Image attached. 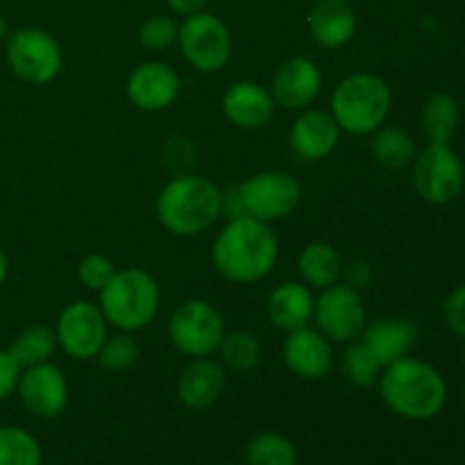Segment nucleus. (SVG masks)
<instances>
[{"label": "nucleus", "instance_id": "27", "mask_svg": "<svg viewBox=\"0 0 465 465\" xmlns=\"http://www.w3.org/2000/svg\"><path fill=\"white\" fill-rule=\"evenodd\" d=\"M218 361L232 372H250L262 363L263 345L254 334L243 330L225 331L218 345Z\"/></svg>", "mask_w": 465, "mask_h": 465}, {"label": "nucleus", "instance_id": "18", "mask_svg": "<svg viewBox=\"0 0 465 465\" xmlns=\"http://www.w3.org/2000/svg\"><path fill=\"white\" fill-rule=\"evenodd\" d=\"M341 127L330 114V109L309 107L298 112L291 125V150L304 162H322L331 157L341 143Z\"/></svg>", "mask_w": 465, "mask_h": 465}, {"label": "nucleus", "instance_id": "36", "mask_svg": "<svg viewBox=\"0 0 465 465\" xmlns=\"http://www.w3.org/2000/svg\"><path fill=\"white\" fill-rule=\"evenodd\" d=\"M372 280H375V271H372L371 262L366 259H352V262L343 263V275H341V282L350 289L363 293L366 289H371Z\"/></svg>", "mask_w": 465, "mask_h": 465}, {"label": "nucleus", "instance_id": "1", "mask_svg": "<svg viewBox=\"0 0 465 465\" xmlns=\"http://www.w3.org/2000/svg\"><path fill=\"white\" fill-rule=\"evenodd\" d=\"M280 259V239L271 223L252 216L225 221L212 243L213 271L232 284H257L266 280Z\"/></svg>", "mask_w": 465, "mask_h": 465}, {"label": "nucleus", "instance_id": "24", "mask_svg": "<svg viewBox=\"0 0 465 465\" xmlns=\"http://www.w3.org/2000/svg\"><path fill=\"white\" fill-rule=\"evenodd\" d=\"M368 150L377 166L386 171H402L411 166L413 159L418 157V143L411 132L398 125H386V123L380 130L372 132Z\"/></svg>", "mask_w": 465, "mask_h": 465}, {"label": "nucleus", "instance_id": "41", "mask_svg": "<svg viewBox=\"0 0 465 465\" xmlns=\"http://www.w3.org/2000/svg\"><path fill=\"white\" fill-rule=\"evenodd\" d=\"M7 35H9V25H7V18L3 16V14H0V41H5L7 39Z\"/></svg>", "mask_w": 465, "mask_h": 465}, {"label": "nucleus", "instance_id": "42", "mask_svg": "<svg viewBox=\"0 0 465 465\" xmlns=\"http://www.w3.org/2000/svg\"><path fill=\"white\" fill-rule=\"evenodd\" d=\"M463 366H465V352H463Z\"/></svg>", "mask_w": 465, "mask_h": 465}, {"label": "nucleus", "instance_id": "15", "mask_svg": "<svg viewBox=\"0 0 465 465\" xmlns=\"http://www.w3.org/2000/svg\"><path fill=\"white\" fill-rule=\"evenodd\" d=\"M322 84H325V75L321 66L307 54H295L277 66L268 89L277 107L289 109V112H304L321 98Z\"/></svg>", "mask_w": 465, "mask_h": 465}, {"label": "nucleus", "instance_id": "33", "mask_svg": "<svg viewBox=\"0 0 465 465\" xmlns=\"http://www.w3.org/2000/svg\"><path fill=\"white\" fill-rule=\"evenodd\" d=\"M162 163L171 175H184V173H193L195 163H198V148L193 141L184 134L168 136L162 143Z\"/></svg>", "mask_w": 465, "mask_h": 465}, {"label": "nucleus", "instance_id": "9", "mask_svg": "<svg viewBox=\"0 0 465 465\" xmlns=\"http://www.w3.org/2000/svg\"><path fill=\"white\" fill-rule=\"evenodd\" d=\"M411 184L418 198L431 207L452 204L463 193L465 166L452 143H427L411 163Z\"/></svg>", "mask_w": 465, "mask_h": 465}, {"label": "nucleus", "instance_id": "31", "mask_svg": "<svg viewBox=\"0 0 465 465\" xmlns=\"http://www.w3.org/2000/svg\"><path fill=\"white\" fill-rule=\"evenodd\" d=\"M141 359V343L134 331H114L104 339L103 348L95 354V361L107 372H125L134 368Z\"/></svg>", "mask_w": 465, "mask_h": 465}, {"label": "nucleus", "instance_id": "32", "mask_svg": "<svg viewBox=\"0 0 465 465\" xmlns=\"http://www.w3.org/2000/svg\"><path fill=\"white\" fill-rule=\"evenodd\" d=\"M177 32H180V23L173 16L159 14V16H150L141 23L136 39L148 53H163L177 44Z\"/></svg>", "mask_w": 465, "mask_h": 465}, {"label": "nucleus", "instance_id": "40", "mask_svg": "<svg viewBox=\"0 0 465 465\" xmlns=\"http://www.w3.org/2000/svg\"><path fill=\"white\" fill-rule=\"evenodd\" d=\"M7 277H9V257L3 250V245H0V289H3V284L7 282Z\"/></svg>", "mask_w": 465, "mask_h": 465}, {"label": "nucleus", "instance_id": "29", "mask_svg": "<svg viewBox=\"0 0 465 465\" xmlns=\"http://www.w3.org/2000/svg\"><path fill=\"white\" fill-rule=\"evenodd\" d=\"M44 450L36 436L25 427H0V465H41Z\"/></svg>", "mask_w": 465, "mask_h": 465}, {"label": "nucleus", "instance_id": "22", "mask_svg": "<svg viewBox=\"0 0 465 465\" xmlns=\"http://www.w3.org/2000/svg\"><path fill=\"white\" fill-rule=\"evenodd\" d=\"M313 304H316V295L304 282H282L266 298L268 322L275 330L289 334V331L300 330V327L312 325Z\"/></svg>", "mask_w": 465, "mask_h": 465}, {"label": "nucleus", "instance_id": "10", "mask_svg": "<svg viewBox=\"0 0 465 465\" xmlns=\"http://www.w3.org/2000/svg\"><path fill=\"white\" fill-rule=\"evenodd\" d=\"M248 216L263 223H277L291 216L302 203V184L291 173L268 168L239 182Z\"/></svg>", "mask_w": 465, "mask_h": 465}, {"label": "nucleus", "instance_id": "6", "mask_svg": "<svg viewBox=\"0 0 465 465\" xmlns=\"http://www.w3.org/2000/svg\"><path fill=\"white\" fill-rule=\"evenodd\" d=\"M5 59L14 75L30 86H45L64 68V50L48 30L25 25L9 32L5 39Z\"/></svg>", "mask_w": 465, "mask_h": 465}, {"label": "nucleus", "instance_id": "26", "mask_svg": "<svg viewBox=\"0 0 465 465\" xmlns=\"http://www.w3.org/2000/svg\"><path fill=\"white\" fill-rule=\"evenodd\" d=\"M7 350L21 368L53 361L54 352L59 350L54 327L45 325V322H30V325H25L14 336Z\"/></svg>", "mask_w": 465, "mask_h": 465}, {"label": "nucleus", "instance_id": "43", "mask_svg": "<svg viewBox=\"0 0 465 465\" xmlns=\"http://www.w3.org/2000/svg\"><path fill=\"white\" fill-rule=\"evenodd\" d=\"M230 465H243V463H230Z\"/></svg>", "mask_w": 465, "mask_h": 465}, {"label": "nucleus", "instance_id": "11", "mask_svg": "<svg viewBox=\"0 0 465 465\" xmlns=\"http://www.w3.org/2000/svg\"><path fill=\"white\" fill-rule=\"evenodd\" d=\"M312 322L334 345L352 343L363 334V327L368 322L361 293L345 286L343 282L327 286L316 295Z\"/></svg>", "mask_w": 465, "mask_h": 465}, {"label": "nucleus", "instance_id": "13", "mask_svg": "<svg viewBox=\"0 0 465 465\" xmlns=\"http://www.w3.org/2000/svg\"><path fill=\"white\" fill-rule=\"evenodd\" d=\"M16 395L27 413L39 420H53L66 411L71 402V386L66 375L53 361L23 368Z\"/></svg>", "mask_w": 465, "mask_h": 465}, {"label": "nucleus", "instance_id": "21", "mask_svg": "<svg viewBox=\"0 0 465 465\" xmlns=\"http://www.w3.org/2000/svg\"><path fill=\"white\" fill-rule=\"evenodd\" d=\"M357 9L350 0H316L307 14L309 35L325 50L348 45L357 35Z\"/></svg>", "mask_w": 465, "mask_h": 465}, {"label": "nucleus", "instance_id": "14", "mask_svg": "<svg viewBox=\"0 0 465 465\" xmlns=\"http://www.w3.org/2000/svg\"><path fill=\"white\" fill-rule=\"evenodd\" d=\"M182 77L171 64L148 59L136 64L125 80V95L139 112L159 114L180 100Z\"/></svg>", "mask_w": 465, "mask_h": 465}, {"label": "nucleus", "instance_id": "19", "mask_svg": "<svg viewBox=\"0 0 465 465\" xmlns=\"http://www.w3.org/2000/svg\"><path fill=\"white\" fill-rule=\"evenodd\" d=\"M227 386V371L218 359H189L177 377V400L191 411H207L223 398Z\"/></svg>", "mask_w": 465, "mask_h": 465}, {"label": "nucleus", "instance_id": "12", "mask_svg": "<svg viewBox=\"0 0 465 465\" xmlns=\"http://www.w3.org/2000/svg\"><path fill=\"white\" fill-rule=\"evenodd\" d=\"M57 345L66 357L75 361H91L109 336V322L98 302L73 300L59 312L54 322Z\"/></svg>", "mask_w": 465, "mask_h": 465}, {"label": "nucleus", "instance_id": "17", "mask_svg": "<svg viewBox=\"0 0 465 465\" xmlns=\"http://www.w3.org/2000/svg\"><path fill=\"white\" fill-rule=\"evenodd\" d=\"M277 103L271 89L257 80H239L225 89L221 112L232 127L243 132L263 130L277 114Z\"/></svg>", "mask_w": 465, "mask_h": 465}, {"label": "nucleus", "instance_id": "37", "mask_svg": "<svg viewBox=\"0 0 465 465\" xmlns=\"http://www.w3.org/2000/svg\"><path fill=\"white\" fill-rule=\"evenodd\" d=\"M21 371L16 359L12 357L7 348L0 350V402H5L7 398H12L16 393L18 380H21Z\"/></svg>", "mask_w": 465, "mask_h": 465}, {"label": "nucleus", "instance_id": "16", "mask_svg": "<svg viewBox=\"0 0 465 465\" xmlns=\"http://www.w3.org/2000/svg\"><path fill=\"white\" fill-rule=\"evenodd\" d=\"M282 359L284 366L304 381L327 380L336 366L334 343L312 325L286 334Z\"/></svg>", "mask_w": 465, "mask_h": 465}, {"label": "nucleus", "instance_id": "39", "mask_svg": "<svg viewBox=\"0 0 465 465\" xmlns=\"http://www.w3.org/2000/svg\"><path fill=\"white\" fill-rule=\"evenodd\" d=\"M166 5L173 14L184 18V16H191V14L204 12L209 0H166Z\"/></svg>", "mask_w": 465, "mask_h": 465}, {"label": "nucleus", "instance_id": "2", "mask_svg": "<svg viewBox=\"0 0 465 465\" xmlns=\"http://www.w3.org/2000/svg\"><path fill=\"white\" fill-rule=\"evenodd\" d=\"M377 389L391 413L411 422L431 420L448 402V381L443 372L411 354L386 366Z\"/></svg>", "mask_w": 465, "mask_h": 465}, {"label": "nucleus", "instance_id": "35", "mask_svg": "<svg viewBox=\"0 0 465 465\" xmlns=\"http://www.w3.org/2000/svg\"><path fill=\"white\" fill-rule=\"evenodd\" d=\"M443 322L457 339H465V284L450 291L443 302Z\"/></svg>", "mask_w": 465, "mask_h": 465}, {"label": "nucleus", "instance_id": "30", "mask_svg": "<svg viewBox=\"0 0 465 465\" xmlns=\"http://www.w3.org/2000/svg\"><path fill=\"white\" fill-rule=\"evenodd\" d=\"M384 368L380 366L371 350L363 345L361 339L352 341V343L343 345V354H341V372L348 380V384L357 386V389H372L380 381V375Z\"/></svg>", "mask_w": 465, "mask_h": 465}, {"label": "nucleus", "instance_id": "20", "mask_svg": "<svg viewBox=\"0 0 465 465\" xmlns=\"http://www.w3.org/2000/svg\"><path fill=\"white\" fill-rule=\"evenodd\" d=\"M418 322L407 316H380L372 318L363 327V341L372 357L380 361L381 368L391 366L398 359L411 354L413 345L418 343Z\"/></svg>", "mask_w": 465, "mask_h": 465}, {"label": "nucleus", "instance_id": "28", "mask_svg": "<svg viewBox=\"0 0 465 465\" xmlns=\"http://www.w3.org/2000/svg\"><path fill=\"white\" fill-rule=\"evenodd\" d=\"M245 465H298V448L277 431H262L245 445Z\"/></svg>", "mask_w": 465, "mask_h": 465}, {"label": "nucleus", "instance_id": "5", "mask_svg": "<svg viewBox=\"0 0 465 465\" xmlns=\"http://www.w3.org/2000/svg\"><path fill=\"white\" fill-rule=\"evenodd\" d=\"M393 91L377 73L359 71L343 77L330 95V114L341 132L352 136H371L391 116Z\"/></svg>", "mask_w": 465, "mask_h": 465}, {"label": "nucleus", "instance_id": "38", "mask_svg": "<svg viewBox=\"0 0 465 465\" xmlns=\"http://www.w3.org/2000/svg\"><path fill=\"white\" fill-rule=\"evenodd\" d=\"M248 216V209H245L243 193H241V186H227L221 189V218L225 221H234V218Z\"/></svg>", "mask_w": 465, "mask_h": 465}, {"label": "nucleus", "instance_id": "4", "mask_svg": "<svg viewBox=\"0 0 465 465\" xmlns=\"http://www.w3.org/2000/svg\"><path fill=\"white\" fill-rule=\"evenodd\" d=\"M98 307L109 327L118 331H141L150 327L162 307V286L145 268H118L98 293Z\"/></svg>", "mask_w": 465, "mask_h": 465}, {"label": "nucleus", "instance_id": "3", "mask_svg": "<svg viewBox=\"0 0 465 465\" xmlns=\"http://www.w3.org/2000/svg\"><path fill=\"white\" fill-rule=\"evenodd\" d=\"M154 213L168 234L193 239L221 221V186L198 173L173 175L157 193Z\"/></svg>", "mask_w": 465, "mask_h": 465}, {"label": "nucleus", "instance_id": "23", "mask_svg": "<svg viewBox=\"0 0 465 465\" xmlns=\"http://www.w3.org/2000/svg\"><path fill=\"white\" fill-rule=\"evenodd\" d=\"M343 257L334 245L325 241H313L300 250L295 268H298L300 282H304L309 289L322 291L327 286L339 284L343 275Z\"/></svg>", "mask_w": 465, "mask_h": 465}, {"label": "nucleus", "instance_id": "7", "mask_svg": "<svg viewBox=\"0 0 465 465\" xmlns=\"http://www.w3.org/2000/svg\"><path fill=\"white\" fill-rule=\"evenodd\" d=\"M177 45L184 62L204 75L225 71L234 54V36L230 25L207 9L182 18Z\"/></svg>", "mask_w": 465, "mask_h": 465}, {"label": "nucleus", "instance_id": "25", "mask_svg": "<svg viewBox=\"0 0 465 465\" xmlns=\"http://www.w3.org/2000/svg\"><path fill=\"white\" fill-rule=\"evenodd\" d=\"M420 125L427 143H452L461 125V104L448 91H436L422 104Z\"/></svg>", "mask_w": 465, "mask_h": 465}, {"label": "nucleus", "instance_id": "34", "mask_svg": "<svg viewBox=\"0 0 465 465\" xmlns=\"http://www.w3.org/2000/svg\"><path fill=\"white\" fill-rule=\"evenodd\" d=\"M116 271L118 268L114 266V262L107 254L91 252L84 254L80 259V263H77V282H80L82 289L100 293Z\"/></svg>", "mask_w": 465, "mask_h": 465}, {"label": "nucleus", "instance_id": "8", "mask_svg": "<svg viewBox=\"0 0 465 465\" xmlns=\"http://www.w3.org/2000/svg\"><path fill=\"white\" fill-rule=\"evenodd\" d=\"M225 331L223 313L204 298L184 300L168 318V339L173 348L189 359L213 357Z\"/></svg>", "mask_w": 465, "mask_h": 465}]
</instances>
